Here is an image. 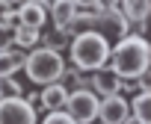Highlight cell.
Wrapping results in <instances>:
<instances>
[{
  "mask_svg": "<svg viewBox=\"0 0 151 124\" xmlns=\"http://www.w3.org/2000/svg\"><path fill=\"white\" fill-rule=\"evenodd\" d=\"M151 62V47L142 36H124L110 47V62L107 65L119 74V80H136L148 71Z\"/></svg>",
  "mask_w": 151,
  "mask_h": 124,
  "instance_id": "1",
  "label": "cell"
},
{
  "mask_svg": "<svg viewBox=\"0 0 151 124\" xmlns=\"http://www.w3.org/2000/svg\"><path fill=\"white\" fill-rule=\"evenodd\" d=\"M110 41L95 33V30H83L68 41V56H71V65L77 68L80 74H92L98 68H104L110 62Z\"/></svg>",
  "mask_w": 151,
  "mask_h": 124,
  "instance_id": "2",
  "label": "cell"
},
{
  "mask_svg": "<svg viewBox=\"0 0 151 124\" xmlns=\"http://www.w3.org/2000/svg\"><path fill=\"white\" fill-rule=\"evenodd\" d=\"M24 71H27L30 83H36V86H50V83H59V80H62L65 59H62V53H56V50L33 47V50H27V56H24Z\"/></svg>",
  "mask_w": 151,
  "mask_h": 124,
  "instance_id": "3",
  "label": "cell"
},
{
  "mask_svg": "<svg viewBox=\"0 0 151 124\" xmlns=\"http://www.w3.org/2000/svg\"><path fill=\"white\" fill-rule=\"evenodd\" d=\"M62 112L74 124H95V118H98V98L89 89H74V92H68V100H65Z\"/></svg>",
  "mask_w": 151,
  "mask_h": 124,
  "instance_id": "4",
  "label": "cell"
},
{
  "mask_svg": "<svg viewBox=\"0 0 151 124\" xmlns=\"http://www.w3.org/2000/svg\"><path fill=\"white\" fill-rule=\"evenodd\" d=\"M92 12H95V9H92ZM92 30L101 33L110 44H116L119 38L130 36V24L124 21L122 12H95V24H92Z\"/></svg>",
  "mask_w": 151,
  "mask_h": 124,
  "instance_id": "5",
  "label": "cell"
},
{
  "mask_svg": "<svg viewBox=\"0 0 151 124\" xmlns=\"http://www.w3.org/2000/svg\"><path fill=\"white\" fill-rule=\"evenodd\" d=\"M0 124H39V112L24 98H3L0 100Z\"/></svg>",
  "mask_w": 151,
  "mask_h": 124,
  "instance_id": "6",
  "label": "cell"
},
{
  "mask_svg": "<svg viewBox=\"0 0 151 124\" xmlns=\"http://www.w3.org/2000/svg\"><path fill=\"white\" fill-rule=\"evenodd\" d=\"M101 124H130V106L127 98L113 95V98H101L98 100V118Z\"/></svg>",
  "mask_w": 151,
  "mask_h": 124,
  "instance_id": "7",
  "label": "cell"
},
{
  "mask_svg": "<svg viewBox=\"0 0 151 124\" xmlns=\"http://www.w3.org/2000/svg\"><path fill=\"white\" fill-rule=\"evenodd\" d=\"M119 86H122V80H119V74H116L110 65H104V68H98V71L89 74V92H92L98 100L119 95Z\"/></svg>",
  "mask_w": 151,
  "mask_h": 124,
  "instance_id": "8",
  "label": "cell"
},
{
  "mask_svg": "<svg viewBox=\"0 0 151 124\" xmlns=\"http://www.w3.org/2000/svg\"><path fill=\"white\" fill-rule=\"evenodd\" d=\"M65 100H68V89L62 83L42 86V92H39V106L45 112H62L65 109Z\"/></svg>",
  "mask_w": 151,
  "mask_h": 124,
  "instance_id": "9",
  "label": "cell"
},
{
  "mask_svg": "<svg viewBox=\"0 0 151 124\" xmlns=\"http://www.w3.org/2000/svg\"><path fill=\"white\" fill-rule=\"evenodd\" d=\"M18 9V18H21V27H33V30H45L47 24V9L39 6L36 0H27V3L15 6Z\"/></svg>",
  "mask_w": 151,
  "mask_h": 124,
  "instance_id": "10",
  "label": "cell"
},
{
  "mask_svg": "<svg viewBox=\"0 0 151 124\" xmlns=\"http://www.w3.org/2000/svg\"><path fill=\"white\" fill-rule=\"evenodd\" d=\"M130 124H151V92H139L127 100Z\"/></svg>",
  "mask_w": 151,
  "mask_h": 124,
  "instance_id": "11",
  "label": "cell"
},
{
  "mask_svg": "<svg viewBox=\"0 0 151 124\" xmlns=\"http://www.w3.org/2000/svg\"><path fill=\"white\" fill-rule=\"evenodd\" d=\"M74 15H77V6L71 0H56V3L47 6V18H50L53 27H68L74 21Z\"/></svg>",
  "mask_w": 151,
  "mask_h": 124,
  "instance_id": "12",
  "label": "cell"
},
{
  "mask_svg": "<svg viewBox=\"0 0 151 124\" xmlns=\"http://www.w3.org/2000/svg\"><path fill=\"white\" fill-rule=\"evenodd\" d=\"M148 9H151V0H122V6H119L127 24H142L148 18Z\"/></svg>",
  "mask_w": 151,
  "mask_h": 124,
  "instance_id": "13",
  "label": "cell"
},
{
  "mask_svg": "<svg viewBox=\"0 0 151 124\" xmlns=\"http://www.w3.org/2000/svg\"><path fill=\"white\" fill-rule=\"evenodd\" d=\"M24 50H18V47H9V50H3L0 53V77H15L21 68H24Z\"/></svg>",
  "mask_w": 151,
  "mask_h": 124,
  "instance_id": "14",
  "label": "cell"
},
{
  "mask_svg": "<svg viewBox=\"0 0 151 124\" xmlns=\"http://www.w3.org/2000/svg\"><path fill=\"white\" fill-rule=\"evenodd\" d=\"M39 36H42V30H33V27H15V33H12V38H15V47L18 50H33L36 44H39Z\"/></svg>",
  "mask_w": 151,
  "mask_h": 124,
  "instance_id": "15",
  "label": "cell"
},
{
  "mask_svg": "<svg viewBox=\"0 0 151 124\" xmlns=\"http://www.w3.org/2000/svg\"><path fill=\"white\" fill-rule=\"evenodd\" d=\"M21 95H24V89L15 77H0V100L3 98H21Z\"/></svg>",
  "mask_w": 151,
  "mask_h": 124,
  "instance_id": "16",
  "label": "cell"
},
{
  "mask_svg": "<svg viewBox=\"0 0 151 124\" xmlns=\"http://www.w3.org/2000/svg\"><path fill=\"white\" fill-rule=\"evenodd\" d=\"M0 24H6L9 30L21 27V18H18V9H15V6H12V9H3V12H0Z\"/></svg>",
  "mask_w": 151,
  "mask_h": 124,
  "instance_id": "17",
  "label": "cell"
},
{
  "mask_svg": "<svg viewBox=\"0 0 151 124\" xmlns=\"http://www.w3.org/2000/svg\"><path fill=\"white\" fill-rule=\"evenodd\" d=\"M12 33H15V30H9L6 24H0V53H3V50H9V47H15Z\"/></svg>",
  "mask_w": 151,
  "mask_h": 124,
  "instance_id": "18",
  "label": "cell"
},
{
  "mask_svg": "<svg viewBox=\"0 0 151 124\" xmlns=\"http://www.w3.org/2000/svg\"><path fill=\"white\" fill-rule=\"evenodd\" d=\"M42 124H74L65 112H47L45 118H42Z\"/></svg>",
  "mask_w": 151,
  "mask_h": 124,
  "instance_id": "19",
  "label": "cell"
},
{
  "mask_svg": "<svg viewBox=\"0 0 151 124\" xmlns=\"http://www.w3.org/2000/svg\"><path fill=\"white\" fill-rule=\"evenodd\" d=\"M122 0H98L95 3V12H119Z\"/></svg>",
  "mask_w": 151,
  "mask_h": 124,
  "instance_id": "20",
  "label": "cell"
},
{
  "mask_svg": "<svg viewBox=\"0 0 151 124\" xmlns=\"http://www.w3.org/2000/svg\"><path fill=\"white\" fill-rule=\"evenodd\" d=\"M71 3L77 6V9H95V3H98V0H71Z\"/></svg>",
  "mask_w": 151,
  "mask_h": 124,
  "instance_id": "21",
  "label": "cell"
},
{
  "mask_svg": "<svg viewBox=\"0 0 151 124\" xmlns=\"http://www.w3.org/2000/svg\"><path fill=\"white\" fill-rule=\"evenodd\" d=\"M36 3H39V6H45V9H47V6H50V3H56V0H36Z\"/></svg>",
  "mask_w": 151,
  "mask_h": 124,
  "instance_id": "22",
  "label": "cell"
},
{
  "mask_svg": "<svg viewBox=\"0 0 151 124\" xmlns=\"http://www.w3.org/2000/svg\"><path fill=\"white\" fill-rule=\"evenodd\" d=\"M21 3H27V0H9V6H21Z\"/></svg>",
  "mask_w": 151,
  "mask_h": 124,
  "instance_id": "23",
  "label": "cell"
},
{
  "mask_svg": "<svg viewBox=\"0 0 151 124\" xmlns=\"http://www.w3.org/2000/svg\"><path fill=\"white\" fill-rule=\"evenodd\" d=\"M95 124H101V121H95Z\"/></svg>",
  "mask_w": 151,
  "mask_h": 124,
  "instance_id": "24",
  "label": "cell"
}]
</instances>
